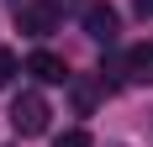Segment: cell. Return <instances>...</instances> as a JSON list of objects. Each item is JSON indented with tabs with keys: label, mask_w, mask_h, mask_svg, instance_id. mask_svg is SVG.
<instances>
[{
	"label": "cell",
	"mask_w": 153,
	"mask_h": 147,
	"mask_svg": "<svg viewBox=\"0 0 153 147\" xmlns=\"http://www.w3.org/2000/svg\"><path fill=\"white\" fill-rule=\"evenodd\" d=\"M16 26H21V37H53V32L63 26V0H27V5H16Z\"/></svg>",
	"instance_id": "6da1fadb"
},
{
	"label": "cell",
	"mask_w": 153,
	"mask_h": 147,
	"mask_svg": "<svg viewBox=\"0 0 153 147\" xmlns=\"http://www.w3.org/2000/svg\"><path fill=\"white\" fill-rule=\"evenodd\" d=\"M11 126H16V137H42L48 132V100L37 89H21L11 100Z\"/></svg>",
	"instance_id": "7a4b0ae2"
},
{
	"label": "cell",
	"mask_w": 153,
	"mask_h": 147,
	"mask_svg": "<svg viewBox=\"0 0 153 147\" xmlns=\"http://www.w3.org/2000/svg\"><path fill=\"white\" fill-rule=\"evenodd\" d=\"M79 21H85V32H90V37H95L100 47H111V42H116V32H122V16L111 11L106 0H95V5H85V16H79Z\"/></svg>",
	"instance_id": "3957f363"
},
{
	"label": "cell",
	"mask_w": 153,
	"mask_h": 147,
	"mask_svg": "<svg viewBox=\"0 0 153 147\" xmlns=\"http://www.w3.org/2000/svg\"><path fill=\"white\" fill-rule=\"evenodd\" d=\"M122 84H153V37L122 53Z\"/></svg>",
	"instance_id": "277c9868"
},
{
	"label": "cell",
	"mask_w": 153,
	"mask_h": 147,
	"mask_svg": "<svg viewBox=\"0 0 153 147\" xmlns=\"http://www.w3.org/2000/svg\"><path fill=\"white\" fill-rule=\"evenodd\" d=\"M27 74L37 79V84H69V79H74V74H69V63H63L58 53H48V47H37V53L27 58Z\"/></svg>",
	"instance_id": "5b68a950"
},
{
	"label": "cell",
	"mask_w": 153,
	"mask_h": 147,
	"mask_svg": "<svg viewBox=\"0 0 153 147\" xmlns=\"http://www.w3.org/2000/svg\"><path fill=\"white\" fill-rule=\"evenodd\" d=\"M69 95H74V110H79V116H90L95 105H100V95H106V84H100V79L74 74V79H69Z\"/></svg>",
	"instance_id": "8992f818"
},
{
	"label": "cell",
	"mask_w": 153,
	"mask_h": 147,
	"mask_svg": "<svg viewBox=\"0 0 153 147\" xmlns=\"http://www.w3.org/2000/svg\"><path fill=\"white\" fill-rule=\"evenodd\" d=\"M21 68H27V63H21V58H16V53H11V47H0V89H5V84H11V79H16V74H21Z\"/></svg>",
	"instance_id": "52a82bcc"
},
{
	"label": "cell",
	"mask_w": 153,
	"mask_h": 147,
	"mask_svg": "<svg viewBox=\"0 0 153 147\" xmlns=\"http://www.w3.org/2000/svg\"><path fill=\"white\" fill-rule=\"evenodd\" d=\"M53 147H90V132H85V126H74V132H63Z\"/></svg>",
	"instance_id": "ba28073f"
},
{
	"label": "cell",
	"mask_w": 153,
	"mask_h": 147,
	"mask_svg": "<svg viewBox=\"0 0 153 147\" xmlns=\"http://www.w3.org/2000/svg\"><path fill=\"white\" fill-rule=\"evenodd\" d=\"M137 11H143V16H153V0H137Z\"/></svg>",
	"instance_id": "9c48e42d"
},
{
	"label": "cell",
	"mask_w": 153,
	"mask_h": 147,
	"mask_svg": "<svg viewBox=\"0 0 153 147\" xmlns=\"http://www.w3.org/2000/svg\"><path fill=\"white\" fill-rule=\"evenodd\" d=\"M11 5H21V0H11Z\"/></svg>",
	"instance_id": "30bf717a"
},
{
	"label": "cell",
	"mask_w": 153,
	"mask_h": 147,
	"mask_svg": "<svg viewBox=\"0 0 153 147\" xmlns=\"http://www.w3.org/2000/svg\"><path fill=\"white\" fill-rule=\"evenodd\" d=\"M111 147H122V142H111Z\"/></svg>",
	"instance_id": "8fae6325"
}]
</instances>
